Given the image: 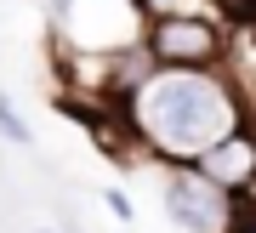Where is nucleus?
<instances>
[{"instance_id":"obj_1","label":"nucleus","mask_w":256,"mask_h":233,"mask_svg":"<svg viewBox=\"0 0 256 233\" xmlns=\"http://www.w3.org/2000/svg\"><path fill=\"white\" fill-rule=\"evenodd\" d=\"M131 142L148 160L165 165H200L210 148L250 126V97L234 86L228 68H160L126 108Z\"/></svg>"},{"instance_id":"obj_4","label":"nucleus","mask_w":256,"mask_h":233,"mask_svg":"<svg viewBox=\"0 0 256 233\" xmlns=\"http://www.w3.org/2000/svg\"><path fill=\"white\" fill-rule=\"evenodd\" d=\"M0 142H12V148H34V126L18 114V102L0 91Z\"/></svg>"},{"instance_id":"obj_7","label":"nucleus","mask_w":256,"mask_h":233,"mask_svg":"<svg viewBox=\"0 0 256 233\" xmlns=\"http://www.w3.org/2000/svg\"><path fill=\"white\" fill-rule=\"evenodd\" d=\"M250 131H256V97H250Z\"/></svg>"},{"instance_id":"obj_2","label":"nucleus","mask_w":256,"mask_h":233,"mask_svg":"<svg viewBox=\"0 0 256 233\" xmlns=\"http://www.w3.org/2000/svg\"><path fill=\"white\" fill-rule=\"evenodd\" d=\"M165 222L176 233H239L245 210H239V199L228 188H216L205 170L176 165V170H165Z\"/></svg>"},{"instance_id":"obj_5","label":"nucleus","mask_w":256,"mask_h":233,"mask_svg":"<svg viewBox=\"0 0 256 233\" xmlns=\"http://www.w3.org/2000/svg\"><path fill=\"white\" fill-rule=\"evenodd\" d=\"M102 205H108V210L120 216V222H131V199L120 194V188H108V194H102Z\"/></svg>"},{"instance_id":"obj_8","label":"nucleus","mask_w":256,"mask_h":233,"mask_svg":"<svg viewBox=\"0 0 256 233\" xmlns=\"http://www.w3.org/2000/svg\"><path fill=\"white\" fill-rule=\"evenodd\" d=\"M34 233H63V228H34Z\"/></svg>"},{"instance_id":"obj_3","label":"nucleus","mask_w":256,"mask_h":233,"mask_svg":"<svg viewBox=\"0 0 256 233\" xmlns=\"http://www.w3.org/2000/svg\"><path fill=\"white\" fill-rule=\"evenodd\" d=\"M142 46L160 68H228L234 34L222 18H154Z\"/></svg>"},{"instance_id":"obj_6","label":"nucleus","mask_w":256,"mask_h":233,"mask_svg":"<svg viewBox=\"0 0 256 233\" xmlns=\"http://www.w3.org/2000/svg\"><path fill=\"white\" fill-rule=\"evenodd\" d=\"M245 210V205H239ZM239 233H256V210H245V222H239Z\"/></svg>"}]
</instances>
